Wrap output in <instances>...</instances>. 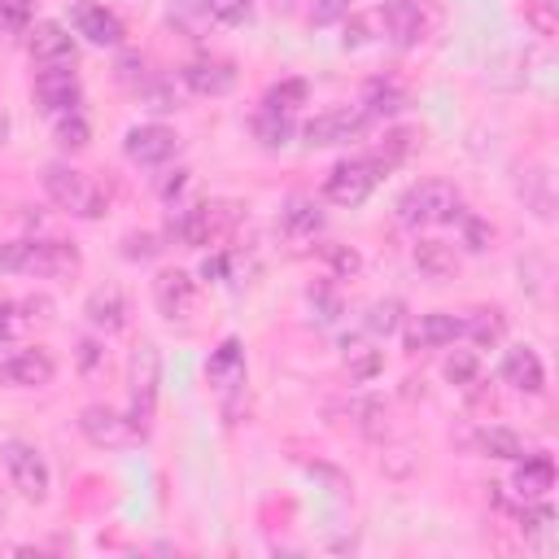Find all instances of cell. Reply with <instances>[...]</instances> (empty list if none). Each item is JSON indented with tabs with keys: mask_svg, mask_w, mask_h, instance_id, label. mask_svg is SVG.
Segmentation results:
<instances>
[{
	"mask_svg": "<svg viewBox=\"0 0 559 559\" xmlns=\"http://www.w3.org/2000/svg\"><path fill=\"white\" fill-rule=\"evenodd\" d=\"M0 271H22L39 280H74L83 271V253L70 240H0Z\"/></svg>",
	"mask_w": 559,
	"mask_h": 559,
	"instance_id": "6da1fadb",
	"label": "cell"
},
{
	"mask_svg": "<svg viewBox=\"0 0 559 559\" xmlns=\"http://www.w3.org/2000/svg\"><path fill=\"white\" fill-rule=\"evenodd\" d=\"M459 205H463V197H459V188L454 183H445V179H419V183H411L402 197H397V223L402 227H441V223H450V218H459Z\"/></svg>",
	"mask_w": 559,
	"mask_h": 559,
	"instance_id": "7a4b0ae2",
	"label": "cell"
},
{
	"mask_svg": "<svg viewBox=\"0 0 559 559\" xmlns=\"http://www.w3.org/2000/svg\"><path fill=\"white\" fill-rule=\"evenodd\" d=\"M39 179H44V192L52 197V205H61L66 214H74V218H100V214H105V192H100L96 179L83 175L79 166H70V162H48Z\"/></svg>",
	"mask_w": 559,
	"mask_h": 559,
	"instance_id": "3957f363",
	"label": "cell"
},
{
	"mask_svg": "<svg viewBox=\"0 0 559 559\" xmlns=\"http://www.w3.org/2000/svg\"><path fill=\"white\" fill-rule=\"evenodd\" d=\"M380 175H384V166L371 157V153H358V157H345V162H336L328 175H323V201H332V205H341V210H354V205H362L371 192H376V183H380Z\"/></svg>",
	"mask_w": 559,
	"mask_h": 559,
	"instance_id": "277c9868",
	"label": "cell"
},
{
	"mask_svg": "<svg viewBox=\"0 0 559 559\" xmlns=\"http://www.w3.org/2000/svg\"><path fill=\"white\" fill-rule=\"evenodd\" d=\"M127 393H131V406L127 415L148 428L153 415H157V393H162V354L153 341H140L131 349V362H127Z\"/></svg>",
	"mask_w": 559,
	"mask_h": 559,
	"instance_id": "5b68a950",
	"label": "cell"
},
{
	"mask_svg": "<svg viewBox=\"0 0 559 559\" xmlns=\"http://www.w3.org/2000/svg\"><path fill=\"white\" fill-rule=\"evenodd\" d=\"M79 432L96 445V450H131L148 437V428H140L127 411H114L105 402H92L79 411Z\"/></svg>",
	"mask_w": 559,
	"mask_h": 559,
	"instance_id": "8992f818",
	"label": "cell"
},
{
	"mask_svg": "<svg viewBox=\"0 0 559 559\" xmlns=\"http://www.w3.org/2000/svg\"><path fill=\"white\" fill-rule=\"evenodd\" d=\"M0 459H4L9 485H13L26 502H44V498H48V489H52V472H48V459H44L31 441L9 437V441L0 445Z\"/></svg>",
	"mask_w": 559,
	"mask_h": 559,
	"instance_id": "52a82bcc",
	"label": "cell"
},
{
	"mask_svg": "<svg viewBox=\"0 0 559 559\" xmlns=\"http://www.w3.org/2000/svg\"><path fill=\"white\" fill-rule=\"evenodd\" d=\"M367 122H371V118H367L358 105H336V109L314 114V118L301 127V135H306L310 148H332V144H349V140H358V135L367 131Z\"/></svg>",
	"mask_w": 559,
	"mask_h": 559,
	"instance_id": "ba28073f",
	"label": "cell"
},
{
	"mask_svg": "<svg viewBox=\"0 0 559 559\" xmlns=\"http://www.w3.org/2000/svg\"><path fill=\"white\" fill-rule=\"evenodd\" d=\"M179 131L166 127V122H140L122 135V153L131 166H166L175 153H179Z\"/></svg>",
	"mask_w": 559,
	"mask_h": 559,
	"instance_id": "9c48e42d",
	"label": "cell"
},
{
	"mask_svg": "<svg viewBox=\"0 0 559 559\" xmlns=\"http://www.w3.org/2000/svg\"><path fill=\"white\" fill-rule=\"evenodd\" d=\"M223 210L227 205H210V201L188 205V210H179V214L166 218V236L179 240V245H188V249H201V245H210V240L223 236V223H227Z\"/></svg>",
	"mask_w": 559,
	"mask_h": 559,
	"instance_id": "30bf717a",
	"label": "cell"
},
{
	"mask_svg": "<svg viewBox=\"0 0 559 559\" xmlns=\"http://www.w3.org/2000/svg\"><path fill=\"white\" fill-rule=\"evenodd\" d=\"M70 26H74V35H83L96 48H118L127 39L122 17L100 0H74L70 4Z\"/></svg>",
	"mask_w": 559,
	"mask_h": 559,
	"instance_id": "8fae6325",
	"label": "cell"
},
{
	"mask_svg": "<svg viewBox=\"0 0 559 559\" xmlns=\"http://www.w3.org/2000/svg\"><path fill=\"white\" fill-rule=\"evenodd\" d=\"M179 79H183V87H188V92H197V96H227V92L236 87V79H240V74H236V61H231V57L201 52V57L183 61Z\"/></svg>",
	"mask_w": 559,
	"mask_h": 559,
	"instance_id": "7c38bea8",
	"label": "cell"
},
{
	"mask_svg": "<svg viewBox=\"0 0 559 559\" xmlns=\"http://www.w3.org/2000/svg\"><path fill=\"white\" fill-rule=\"evenodd\" d=\"M35 100L44 114H74L83 100V83L74 74V66H48L35 74Z\"/></svg>",
	"mask_w": 559,
	"mask_h": 559,
	"instance_id": "4fadbf2b",
	"label": "cell"
},
{
	"mask_svg": "<svg viewBox=\"0 0 559 559\" xmlns=\"http://www.w3.org/2000/svg\"><path fill=\"white\" fill-rule=\"evenodd\" d=\"M153 301H157V314L170 319V323H183L192 310H197V280L179 266L170 271H157L153 280Z\"/></svg>",
	"mask_w": 559,
	"mask_h": 559,
	"instance_id": "5bb4252c",
	"label": "cell"
},
{
	"mask_svg": "<svg viewBox=\"0 0 559 559\" xmlns=\"http://www.w3.org/2000/svg\"><path fill=\"white\" fill-rule=\"evenodd\" d=\"M376 17H380V26H384L393 48H415L424 39V31H428V13H424L419 0H384L376 9Z\"/></svg>",
	"mask_w": 559,
	"mask_h": 559,
	"instance_id": "9a60e30c",
	"label": "cell"
},
{
	"mask_svg": "<svg viewBox=\"0 0 559 559\" xmlns=\"http://www.w3.org/2000/svg\"><path fill=\"white\" fill-rule=\"evenodd\" d=\"M26 48H31V61H35L39 70H48V66H74V57H79L74 35H70L61 22H31Z\"/></svg>",
	"mask_w": 559,
	"mask_h": 559,
	"instance_id": "2e32d148",
	"label": "cell"
},
{
	"mask_svg": "<svg viewBox=\"0 0 559 559\" xmlns=\"http://www.w3.org/2000/svg\"><path fill=\"white\" fill-rule=\"evenodd\" d=\"M0 376H4L13 389H44V384H52V376H57V358H52L44 345H26V349H13V354L0 362Z\"/></svg>",
	"mask_w": 559,
	"mask_h": 559,
	"instance_id": "e0dca14e",
	"label": "cell"
},
{
	"mask_svg": "<svg viewBox=\"0 0 559 559\" xmlns=\"http://www.w3.org/2000/svg\"><path fill=\"white\" fill-rule=\"evenodd\" d=\"M463 336V319L450 314V310H428L411 323L406 332V349L419 354V349H441V345H454Z\"/></svg>",
	"mask_w": 559,
	"mask_h": 559,
	"instance_id": "ac0fdd59",
	"label": "cell"
},
{
	"mask_svg": "<svg viewBox=\"0 0 559 559\" xmlns=\"http://www.w3.org/2000/svg\"><path fill=\"white\" fill-rule=\"evenodd\" d=\"M515 192H520L524 210H533V218H542V223L555 218V179H550L546 166H537V162L524 166V170L515 175Z\"/></svg>",
	"mask_w": 559,
	"mask_h": 559,
	"instance_id": "d6986e66",
	"label": "cell"
},
{
	"mask_svg": "<svg viewBox=\"0 0 559 559\" xmlns=\"http://www.w3.org/2000/svg\"><path fill=\"white\" fill-rule=\"evenodd\" d=\"M83 314L100 332H122L127 328V297H122V288L118 284H96L87 293V301H83Z\"/></svg>",
	"mask_w": 559,
	"mask_h": 559,
	"instance_id": "ffe728a7",
	"label": "cell"
},
{
	"mask_svg": "<svg viewBox=\"0 0 559 559\" xmlns=\"http://www.w3.org/2000/svg\"><path fill=\"white\" fill-rule=\"evenodd\" d=\"M205 380H210L218 393H231V389L245 384V345H240L236 336H227V341L210 354V362H205Z\"/></svg>",
	"mask_w": 559,
	"mask_h": 559,
	"instance_id": "44dd1931",
	"label": "cell"
},
{
	"mask_svg": "<svg viewBox=\"0 0 559 559\" xmlns=\"http://www.w3.org/2000/svg\"><path fill=\"white\" fill-rule=\"evenodd\" d=\"M502 380H507L511 389H520V393H542V389H546V367H542L537 349H528V345L507 349V358H502Z\"/></svg>",
	"mask_w": 559,
	"mask_h": 559,
	"instance_id": "7402d4cb",
	"label": "cell"
},
{
	"mask_svg": "<svg viewBox=\"0 0 559 559\" xmlns=\"http://www.w3.org/2000/svg\"><path fill=\"white\" fill-rule=\"evenodd\" d=\"M515 463H520L515 476H511L515 498H520V502H528V498H546L550 485H555V463H550V454H524V459H515Z\"/></svg>",
	"mask_w": 559,
	"mask_h": 559,
	"instance_id": "603a6c76",
	"label": "cell"
},
{
	"mask_svg": "<svg viewBox=\"0 0 559 559\" xmlns=\"http://www.w3.org/2000/svg\"><path fill=\"white\" fill-rule=\"evenodd\" d=\"M323 227V210L310 201V197H288L284 210H280V231L288 240H310L314 231Z\"/></svg>",
	"mask_w": 559,
	"mask_h": 559,
	"instance_id": "cb8c5ba5",
	"label": "cell"
},
{
	"mask_svg": "<svg viewBox=\"0 0 559 559\" xmlns=\"http://www.w3.org/2000/svg\"><path fill=\"white\" fill-rule=\"evenodd\" d=\"M476 450H480L485 459H507V463H515V459H524V454H528V441H524L515 428L489 424V428H480V432H476Z\"/></svg>",
	"mask_w": 559,
	"mask_h": 559,
	"instance_id": "d4e9b609",
	"label": "cell"
},
{
	"mask_svg": "<svg viewBox=\"0 0 559 559\" xmlns=\"http://www.w3.org/2000/svg\"><path fill=\"white\" fill-rule=\"evenodd\" d=\"M402 105H406V92H402L393 79H371V83L362 87V100H358V109H362L367 118H393Z\"/></svg>",
	"mask_w": 559,
	"mask_h": 559,
	"instance_id": "484cf974",
	"label": "cell"
},
{
	"mask_svg": "<svg viewBox=\"0 0 559 559\" xmlns=\"http://www.w3.org/2000/svg\"><path fill=\"white\" fill-rule=\"evenodd\" d=\"M415 266L428 275V280H450L459 271V258L445 240H419L415 245Z\"/></svg>",
	"mask_w": 559,
	"mask_h": 559,
	"instance_id": "4316f807",
	"label": "cell"
},
{
	"mask_svg": "<svg viewBox=\"0 0 559 559\" xmlns=\"http://www.w3.org/2000/svg\"><path fill=\"white\" fill-rule=\"evenodd\" d=\"M253 140L266 144V148H284L293 140V114H280V109H258L253 122H249Z\"/></svg>",
	"mask_w": 559,
	"mask_h": 559,
	"instance_id": "83f0119b",
	"label": "cell"
},
{
	"mask_svg": "<svg viewBox=\"0 0 559 559\" xmlns=\"http://www.w3.org/2000/svg\"><path fill=\"white\" fill-rule=\"evenodd\" d=\"M306 96H310V83H306V79H280V83H271V87H266V96H262V109H280V114H293L297 105H306Z\"/></svg>",
	"mask_w": 559,
	"mask_h": 559,
	"instance_id": "f1b7e54d",
	"label": "cell"
},
{
	"mask_svg": "<svg viewBox=\"0 0 559 559\" xmlns=\"http://www.w3.org/2000/svg\"><path fill=\"white\" fill-rule=\"evenodd\" d=\"M507 332V314L502 310H476L472 319H463V336H472L480 349L485 345H498Z\"/></svg>",
	"mask_w": 559,
	"mask_h": 559,
	"instance_id": "f546056e",
	"label": "cell"
},
{
	"mask_svg": "<svg viewBox=\"0 0 559 559\" xmlns=\"http://www.w3.org/2000/svg\"><path fill=\"white\" fill-rule=\"evenodd\" d=\"M402 314H406V306H402L397 297H380V301H371V310H367V332H371V336H393V332L402 328Z\"/></svg>",
	"mask_w": 559,
	"mask_h": 559,
	"instance_id": "4dcf8cb0",
	"label": "cell"
},
{
	"mask_svg": "<svg viewBox=\"0 0 559 559\" xmlns=\"http://www.w3.org/2000/svg\"><path fill=\"white\" fill-rule=\"evenodd\" d=\"M87 140H92V127H87V118L79 109L74 114H57V144L61 148L79 153V148H87Z\"/></svg>",
	"mask_w": 559,
	"mask_h": 559,
	"instance_id": "1f68e13d",
	"label": "cell"
},
{
	"mask_svg": "<svg viewBox=\"0 0 559 559\" xmlns=\"http://www.w3.org/2000/svg\"><path fill=\"white\" fill-rule=\"evenodd\" d=\"M380 349H367L362 341H345V367H349V376L354 380H371L376 371H380Z\"/></svg>",
	"mask_w": 559,
	"mask_h": 559,
	"instance_id": "d6a6232c",
	"label": "cell"
},
{
	"mask_svg": "<svg viewBox=\"0 0 559 559\" xmlns=\"http://www.w3.org/2000/svg\"><path fill=\"white\" fill-rule=\"evenodd\" d=\"M162 249H166V245H162L157 231H127V236H122V258H127V262H153Z\"/></svg>",
	"mask_w": 559,
	"mask_h": 559,
	"instance_id": "836d02e7",
	"label": "cell"
},
{
	"mask_svg": "<svg viewBox=\"0 0 559 559\" xmlns=\"http://www.w3.org/2000/svg\"><path fill=\"white\" fill-rule=\"evenodd\" d=\"M441 371H445L450 384H463V389H467V384H476V376H480V358H476V349H454Z\"/></svg>",
	"mask_w": 559,
	"mask_h": 559,
	"instance_id": "e575fe53",
	"label": "cell"
},
{
	"mask_svg": "<svg viewBox=\"0 0 559 559\" xmlns=\"http://www.w3.org/2000/svg\"><path fill=\"white\" fill-rule=\"evenodd\" d=\"M201 4L218 26H245L253 17V0H201Z\"/></svg>",
	"mask_w": 559,
	"mask_h": 559,
	"instance_id": "d590c367",
	"label": "cell"
},
{
	"mask_svg": "<svg viewBox=\"0 0 559 559\" xmlns=\"http://www.w3.org/2000/svg\"><path fill=\"white\" fill-rule=\"evenodd\" d=\"M349 415H354V428L358 432H367V437H380V419H384V406L380 402H371V397H354L349 402Z\"/></svg>",
	"mask_w": 559,
	"mask_h": 559,
	"instance_id": "8d00e7d4",
	"label": "cell"
},
{
	"mask_svg": "<svg viewBox=\"0 0 559 559\" xmlns=\"http://www.w3.org/2000/svg\"><path fill=\"white\" fill-rule=\"evenodd\" d=\"M524 22L542 35V39H555V31H559V17H555V0H528L524 4Z\"/></svg>",
	"mask_w": 559,
	"mask_h": 559,
	"instance_id": "74e56055",
	"label": "cell"
},
{
	"mask_svg": "<svg viewBox=\"0 0 559 559\" xmlns=\"http://www.w3.org/2000/svg\"><path fill=\"white\" fill-rule=\"evenodd\" d=\"M35 17V0H0V26L13 35H26Z\"/></svg>",
	"mask_w": 559,
	"mask_h": 559,
	"instance_id": "f35d334b",
	"label": "cell"
},
{
	"mask_svg": "<svg viewBox=\"0 0 559 559\" xmlns=\"http://www.w3.org/2000/svg\"><path fill=\"white\" fill-rule=\"evenodd\" d=\"M148 74H153V70H148V61H144L140 52H122V57H118V66H114V79H118L122 87H131V92H135Z\"/></svg>",
	"mask_w": 559,
	"mask_h": 559,
	"instance_id": "ab89813d",
	"label": "cell"
},
{
	"mask_svg": "<svg viewBox=\"0 0 559 559\" xmlns=\"http://www.w3.org/2000/svg\"><path fill=\"white\" fill-rule=\"evenodd\" d=\"M459 218H463V245H467L472 253L489 249V240H493V227H489L485 218H472V214H463V210H459Z\"/></svg>",
	"mask_w": 559,
	"mask_h": 559,
	"instance_id": "60d3db41",
	"label": "cell"
},
{
	"mask_svg": "<svg viewBox=\"0 0 559 559\" xmlns=\"http://www.w3.org/2000/svg\"><path fill=\"white\" fill-rule=\"evenodd\" d=\"M371 22H376V13H345V48L371 44Z\"/></svg>",
	"mask_w": 559,
	"mask_h": 559,
	"instance_id": "b9f144b4",
	"label": "cell"
},
{
	"mask_svg": "<svg viewBox=\"0 0 559 559\" xmlns=\"http://www.w3.org/2000/svg\"><path fill=\"white\" fill-rule=\"evenodd\" d=\"M323 258L332 262V271H336V275H354V271L362 266V258H358L349 245H328V249H323Z\"/></svg>",
	"mask_w": 559,
	"mask_h": 559,
	"instance_id": "7bdbcfd3",
	"label": "cell"
},
{
	"mask_svg": "<svg viewBox=\"0 0 559 559\" xmlns=\"http://www.w3.org/2000/svg\"><path fill=\"white\" fill-rule=\"evenodd\" d=\"M345 13H349V0H314V9H310V22H314V26H328V22L345 17Z\"/></svg>",
	"mask_w": 559,
	"mask_h": 559,
	"instance_id": "ee69618b",
	"label": "cell"
},
{
	"mask_svg": "<svg viewBox=\"0 0 559 559\" xmlns=\"http://www.w3.org/2000/svg\"><path fill=\"white\" fill-rule=\"evenodd\" d=\"M13 328H17V306L9 297H0V341H9Z\"/></svg>",
	"mask_w": 559,
	"mask_h": 559,
	"instance_id": "f6af8a7d",
	"label": "cell"
},
{
	"mask_svg": "<svg viewBox=\"0 0 559 559\" xmlns=\"http://www.w3.org/2000/svg\"><path fill=\"white\" fill-rule=\"evenodd\" d=\"M183 188H188V170H175V175H170V179L162 183V197H166V201H175V197H179Z\"/></svg>",
	"mask_w": 559,
	"mask_h": 559,
	"instance_id": "bcb514c9",
	"label": "cell"
},
{
	"mask_svg": "<svg viewBox=\"0 0 559 559\" xmlns=\"http://www.w3.org/2000/svg\"><path fill=\"white\" fill-rule=\"evenodd\" d=\"M201 275H205V280H223V275H227V253H214V258H205Z\"/></svg>",
	"mask_w": 559,
	"mask_h": 559,
	"instance_id": "7dc6e473",
	"label": "cell"
},
{
	"mask_svg": "<svg viewBox=\"0 0 559 559\" xmlns=\"http://www.w3.org/2000/svg\"><path fill=\"white\" fill-rule=\"evenodd\" d=\"M79 349H83V354H79V358H83V367H92V362H96V345H92V341H83Z\"/></svg>",
	"mask_w": 559,
	"mask_h": 559,
	"instance_id": "c3c4849f",
	"label": "cell"
},
{
	"mask_svg": "<svg viewBox=\"0 0 559 559\" xmlns=\"http://www.w3.org/2000/svg\"><path fill=\"white\" fill-rule=\"evenodd\" d=\"M0 520H4V511H0Z\"/></svg>",
	"mask_w": 559,
	"mask_h": 559,
	"instance_id": "681fc988",
	"label": "cell"
}]
</instances>
